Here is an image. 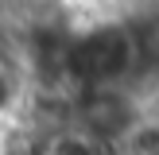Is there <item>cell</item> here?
I'll return each instance as SVG.
<instances>
[{
	"label": "cell",
	"instance_id": "obj_5",
	"mask_svg": "<svg viewBox=\"0 0 159 155\" xmlns=\"http://www.w3.org/2000/svg\"><path fill=\"white\" fill-rule=\"evenodd\" d=\"M20 78H16V70L8 66V62H0V116H12L16 105H20Z\"/></svg>",
	"mask_w": 159,
	"mask_h": 155
},
{
	"label": "cell",
	"instance_id": "obj_1",
	"mask_svg": "<svg viewBox=\"0 0 159 155\" xmlns=\"http://www.w3.org/2000/svg\"><path fill=\"white\" fill-rule=\"evenodd\" d=\"M70 85L78 89H140L144 51L128 20H97L70 35Z\"/></svg>",
	"mask_w": 159,
	"mask_h": 155
},
{
	"label": "cell",
	"instance_id": "obj_2",
	"mask_svg": "<svg viewBox=\"0 0 159 155\" xmlns=\"http://www.w3.org/2000/svg\"><path fill=\"white\" fill-rule=\"evenodd\" d=\"M148 113L152 108L144 105L140 89H78L74 93V128L116 155L128 144V136L144 124Z\"/></svg>",
	"mask_w": 159,
	"mask_h": 155
},
{
	"label": "cell",
	"instance_id": "obj_3",
	"mask_svg": "<svg viewBox=\"0 0 159 155\" xmlns=\"http://www.w3.org/2000/svg\"><path fill=\"white\" fill-rule=\"evenodd\" d=\"M0 155H51V136L31 120H20L0 136Z\"/></svg>",
	"mask_w": 159,
	"mask_h": 155
},
{
	"label": "cell",
	"instance_id": "obj_6",
	"mask_svg": "<svg viewBox=\"0 0 159 155\" xmlns=\"http://www.w3.org/2000/svg\"><path fill=\"white\" fill-rule=\"evenodd\" d=\"M66 4H93V0H66Z\"/></svg>",
	"mask_w": 159,
	"mask_h": 155
},
{
	"label": "cell",
	"instance_id": "obj_4",
	"mask_svg": "<svg viewBox=\"0 0 159 155\" xmlns=\"http://www.w3.org/2000/svg\"><path fill=\"white\" fill-rule=\"evenodd\" d=\"M51 155H116V151H105V147L93 144L85 132L66 128V132H58V136H51Z\"/></svg>",
	"mask_w": 159,
	"mask_h": 155
}]
</instances>
